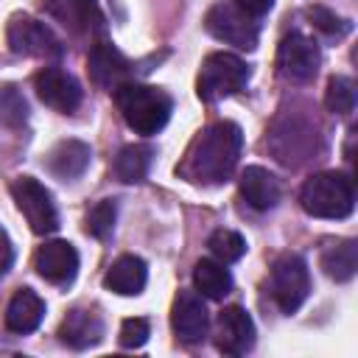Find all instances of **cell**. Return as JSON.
Returning <instances> with one entry per match:
<instances>
[{"instance_id":"6da1fadb","label":"cell","mask_w":358,"mask_h":358,"mask_svg":"<svg viewBox=\"0 0 358 358\" xmlns=\"http://www.w3.org/2000/svg\"><path fill=\"white\" fill-rule=\"evenodd\" d=\"M241 148H243L241 126L229 120H218L190 143L179 165V173L196 185H221L232 176Z\"/></svg>"},{"instance_id":"7a4b0ae2","label":"cell","mask_w":358,"mask_h":358,"mask_svg":"<svg viewBox=\"0 0 358 358\" xmlns=\"http://www.w3.org/2000/svg\"><path fill=\"white\" fill-rule=\"evenodd\" d=\"M115 103L126 126L134 129L137 134H157L168 123L171 109H173L168 92H162L159 87L134 84V81L115 90Z\"/></svg>"},{"instance_id":"3957f363","label":"cell","mask_w":358,"mask_h":358,"mask_svg":"<svg viewBox=\"0 0 358 358\" xmlns=\"http://www.w3.org/2000/svg\"><path fill=\"white\" fill-rule=\"evenodd\" d=\"M299 204L313 218H347L355 207L352 179L338 171L313 173L299 190Z\"/></svg>"},{"instance_id":"277c9868","label":"cell","mask_w":358,"mask_h":358,"mask_svg":"<svg viewBox=\"0 0 358 358\" xmlns=\"http://www.w3.org/2000/svg\"><path fill=\"white\" fill-rule=\"evenodd\" d=\"M246 81H249L246 62L235 53L218 50V53H210L201 62V70H199V78H196V92H199L201 101L213 103V101H221L227 95H235L238 90L246 87Z\"/></svg>"},{"instance_id":"5b68a950","label":"cell","mask_w":358,"mask_h":358,"mask_svg":"<svg viewBox=\"0 0 358 358\" xmlns=\"http://www.w3.org/2000/svg\"><path fill=\"white\" fill-rule=\"evenodd\" d=\"M11 196L17 201V210L25 215L28 227L36 232V235H50L56 232L59 227V213H56V204H53V196L50 190L36 182L34 176H20L11 182Z\"/></svg>"},{"instance_id":"8992f818","label":"cell","mask_w":358,"mask_h":358,"mask_svg":"<svg viewBox=\"0 0 358 358\" xmlns=\"http://www.w3.org/2000/svg\"><path fill=\"white\" fill-rule=\"evenodd\" d=\"M310 294L308 263L299 255H280L271 266V296L282 313H294Z\"/></svg>"},{"instance_id":"52a82bcc","label":"cell","mask_w":358,"mask_h":358,"mask_svg":"<svg viewBox=\"0 0 358 358\" xmlns=\"http://www.w3.org/2000/svg\"><path fill=\"white\" fill-rule=\"evenodd\" d=\"M204 28L227 45H235L241 50H255L257 45V22L252 14H246L238 3H215L207 17H204Z\"/></svg>"},{"instance_id":"ba28073f","label":"cell","mask_w":358,"mask_h":358,"mask_svg":"<svg viewBox=\"0 0 358 358\" xmlns=\"http://www.w3.org/2000/svg\"><path fill=\"white\" fill-rule=\"evenodd\" d=\"M8 48L17 56H34V59H59L62 56V42L59 36L39 20L28 14H14L6 28Z\"/></svg>"},{"instance_id":"9c48e42d","label":"cell","mask_w":358,"mask_h":358,"mask_svg":"<svg viewBox=\"0 0 358 358\" xmlns=\"http://www.w3.org/2000/svg\"><path fill=\"white\" fill-rule=\"evenodd\" d=\"M319 48L313 39H308L305 34L294 31L288 36H282L280 48H277V70L282 78L288 81H310L319 70Z\"/></svg>"},{"instance_id":"30bf717a","label":"cell","mask_w":358,"mask_h":358,"mask_svg":"<svg viewBox=\"0 0 358 358\" xmlns=\"http://www.w3.org/2000/svg\"><path fill=\"white\" fill-rule=\"evenodd\" d=\"M34 90H36L39 101L56 112H73L81 103L78 81L62 67H42L34 76Z\"/></svg>"},{"instance_id":"8fae6325","label":"cell","mask_w":358,"mask_h":358,"mask_svg":"<svg viewBox=\"0 0 358 358\" xmlns=\"http://www.w3.org/2000/svg\"><path fill=\"white\" fill-rule=\"evenodd\" d=\"M87 70H90V78L115 92L117 87L129 84V76H131V62L109 42H95L90 48V56H87Z\"/></svg>"},{"instance_id":"7c38bea8","label":"cell","mask_w":358,"mask_h":358,"mask_svg":"<svg viewBox=\"0 0 358 358\" xmlns=\"http://www.w3.org/2000/svg\"><path fill=\"white\" fill-rule=\"evenodd\" d=\"M45 8L76 36H95L103 31V14L95 0H45Z\"/></svg>"},{"instance_id":"4fadbf2b","label":"cell","mask_w":358,"mask_h":358,"mask_svg":"<svg viewBox=\"0 0 358 358\" xmlns=\"http://www.w3.org/2000/svg\"><path fill=\"white\" fill-rule=\"evenodd\" d=\"M34 268L53 285H67L78 271V252L67 241H48L34 255Z\"/></svg>"},{"instance_id":"5bb4252c","label":"cell","mask_w":358,"mask_h":358,"mask_svg":"<svg viewBox=\"0 0 358 358\" xmlns=\"http://www.w3.org/2000/svg\"><path fill=\"white\" fill-rule=\"evenodd\" d=\"M255 344V322L241 305H229L218 316L215 330V347L224 355H243Z\"/></svg>"},{"instance_id":"9a60e30c","label":"cell","mask_w":358,"mask_h":358,"mask_svg":"<svg viewBox=\"0 0 358 358\" xmlns=\"http://www.w3.org/2000/svg\"><path fill=\"white\" fill-rule=\"evenodd\" d=\"M171 324H173V333L187 344H196L204 338L210 316H207V308L196 291H179L176 294L173 308H171Z\"/></svg>"},{"instance_id":"2e32d148","label":"cell","mask_w":358,"mask_h":358,"mask_svg":"<svg viewBox=\"0 0 358 358\" xmlns=\"http://www.w3.org/2000/svg\"><path fill=\"white\" fill-rule=\"evenodd\" d=\"M241 196L255 210H271L280 201V182L274 173H268L260 165H249L238 179Z\"/></svg>"},{"instance_id":"e0dca14e","label":"cell","mask_w":358,"mask_h":358,"mask_svg":"<svg viewBox=\"0 0 358 358\" xmlns=\"http://www.w3.org/2000/svg\"><path fill=\"white\" fill-rule=\"evenodd\" d=\"M103 336V322L95 310H84V308H76L64 316L62 327H59V338L73 347V350H87V347H95Z\"/></svg>"},{"instance_id":"ac0fdd59","label":"cell","mask_w":358,"mask_h":358,"mask_svg":"<svg viewBox=\"0 0 358 358\" xmlns=\"http://www.w3.org/2000/svg\"><path fill=\"white\" fill-rule=\"evenodd\" d=\"M145 280H148V268H145L143 257H137V255H120L103 274V285L120 296L140 294L145 288Z\"/></svg>"},{"instance_id":"d6986e66","label":"cell","mask_w":358,"mask_h":358,"mask_svg":"<svg viewBox=\"0 0 358 358\" xmlns=\"http://www.w3.org/2000/svg\"><path fill=\"white\" fill-rule=\"evenodd\" d=\"M45 316V302L36 291L31 288H20L11 299H8V308H6V327L11 333H31L39 327Z\"/></svg>"},{"instance_id":"ffe728a7","label":"cell","mask_w":358,"mask_h":358,"mask_svg":"<svg viewBox=\"0 0 358 358\" xmlns=\"http://www.w3.org/2000/svg\"><path fill=\"white\" fill-rule=\"evenodd\" d=\"M90 145L81 143V140H62L59 145H53V151L48 154V171L56 176V179H76L87 171L90 165Z\"/></svg>"},{"instance_id":"44dd1931","label":"cell","mask_w":358,"mask_h":358,"mask_svg":"<svg viewBox=\"0 0 358 358\" xmlns=\"http://www.w3.org/2000/svg\"><path fill=\"white\" fill-rule=\"evenodd\" d=\"M193 285L207 299H224L232 291V277L224 268V263H218L215 257L213 260H199L193 266Z\"/></svg>"},{"instance_id":"7402d4cb","label":"cell","mask_w":358,"mask_h":358,"mask_svg":"<svg viewBox=\"0 0 358 358\" xmlns=\"http://www.w3.org/2000/svg\"><path fill=\"white\" fill-rule=\"evenodd\" d=\"M322 268L330 280L344 282L358 268V243L355 241H336L322 252Z\"/></svg>"},{"instance_id":"603a6c76","label":"cell","mask_w":358,"mask_h":358,"mask_svg":"<svg viewBox=\"0 0 358 358\" xmlns=\"http://www.w3.org/2000/svg\"><path fill=\"white\" fill-rule=\"evenodd\" d=\"M151 159H154V148L151 145H143V143H131L126 148H120L117 159H115V173L120 182H143L148 168H151Z\"/></svg>"},{"instance_id":"cb8c5ba5","label":"cell","mask_w":358,"mask_h":358,"mask_svg":"<svg viewBox=\"0 0 358 358\" xmlns=\"http://www.w3.org/2000/svg\"><path fill=\"white\" fill-rule=\"evenodd\" d=\"M207 246H210L213 257H215L218 263H224V266L241 260L243 252H246V241H243V235H238L235 229H215V232L210 235Z\"/></svg>"},{"instance_id":"d4e9b609","label":"cell","mask_w":358,"mask_h":358,"mask_svg":"<svg viewBox=\"0 0 358 358\" xmlns=\"http://www.w3.org/2000/svg\"><path fill=\"white\" fill-rule=\"evenodd\" d=\"M28 120V103L22 92L11 84L0 87V126L6 129H20Z\"/></svg>"},{"instance_id":"484cf974","label":"cell","mask_w":358,"mask_h":358,"mask_svg":"<svg viewBox=\"0 0 358 358\" xmlns=\"http://www.w3.org/2000/svg\"><path fill=\"white\" fill-rule=\"evenodd\" d=\"M324 106L333 115H350L355 109V84L347 76H333L324 90Z\"/></svg>"},{"instance_id":"4316f807","label":"cell","mask_w":358,"mask_h":358,"mask_svg":"<svg viewBox=\"0 0 358 358\" xmlns=\"http://www.w3.org/2000/svg\"><path fill=\"white\" fill-rule=\"evenodd\" d=\"M115 218H117V204H115L112 199H103V201H98V204L87 213V232H90L92 238L103 241V238L112 235Z\"/></svg>"},{"instance_id":"83f0119b","label":"cell","mask_w":358,"mask_h":358,"mask_svg":"<svg viewBox=\"0 0 358 358\" xmlns=\"http://www.w3.org/2000/svg\"><path fill=\"white\" fill-rule=\"evenodd\" d=\"M148 336H151V327H148V319H143V316H131V319H126L123 324H120V347H126V350H137V347H143L145 341H148Z\"/></svg>"},{"instance_id":"f1b7e54d","label":"cell","mask_w":358,"mask_h":358,"mask_svg":"<svg viewBox=\"0 0 358 358\" xmlns=\"http://www.w3.org/2000/svg\"><path fill=\"white\" fill-rule=\"evenodd\" d=\"M305 14H308L310 25H316V28H319L322 34H327V36H344L347 28H350L341 17H336L333 11H327V8H322V6H310Z\"/></svg>"},{"instance_id":"f546056e","label":"cell","mask_w":358,"mask_h":358,"mask_svg":"<svg viewBox=\"0 0 358 358\" xmlns=\"http://www.w3.org/2000/svg\"><path fill=\"white\" fill-rule=\"evenodd\" d=\"M246 14H252V17H263V14H268L271 11V6H274V0H235Z\"/></svg>"},{"instance_id":"4dcf8cb0","label":"cell","mask_w":358,"mask_h":358,"mask_svg":"<svg viewBox=\"0 0 358 358\" xmlns=\"http://www.w3.org/2000/svg\"><path fill=\"white\" fill-rule=\"evenodd\" d=\"M11 263H14V249H11L8 238H6V235H0V277L11 268Z\"/></svg>"}]
</instances>
